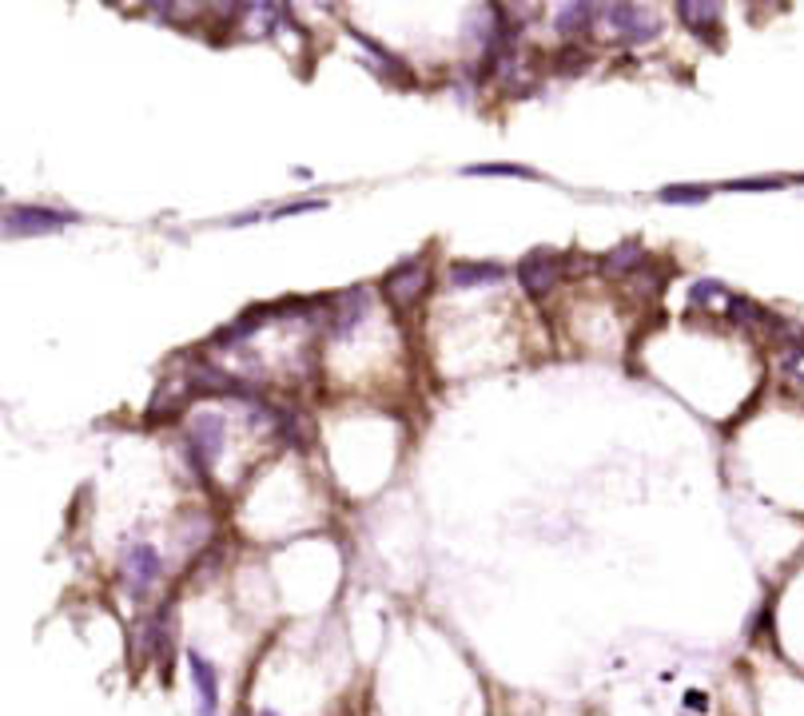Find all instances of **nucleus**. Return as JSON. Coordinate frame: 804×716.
I'll use <instances>...</instances> for the list:
<instances>
[{
  "mask_svg": "<svg viewBox=\"0 0 804 716\" xmlns=\"http://www.w3.org/2000/svg\"><path fill=\"white\" fill-rule=\"evenodd\" d=\"M223 454H228V410L211 403L188 410L184 434H179V458L199 489H211V494L220 489Z\"/></svg>",
  "mask_w": 804,
  "mask_h": 716,
  "instance_id": "1",
  "label": "nucleus"
},
{
  "mask_svg": "<svg viewBox=\"0 0 804 716\" xmlns=\"http://www.w3.org/2000/svg\"><path fill=\"white\" fill-rule=\"evenodd\" d=\"M167 582H172V573H167V558L156 541L144 538V533L124 538V546L115 553V585H120L128 602L140 605V609L159 605Z\"/></svg>",
  "mask_w": 804,
  "mask_h": 716,
  "instance_id": "2",
  "label": "nucleus"
},
{
  "mask_svg": "<svg viewBox=\"0 0 804 716\" xmlns=\"http://www.w3.org/2000/svg\"><path fill=\"white\" fill-rule=\"evenodd\" d=\"M434 283H439L434 255H430V251H410V255L395 260L383 275H378L375 295L395 319H410V315L422 311V302L434 295Z\"/></svg>",
  "mask_w": 804,
  "mask_h": 716,
  "instance_id": "3",
  "label": "nucleus"
},
{
  "mask_svg": "<svg viewBox=\"0 0 804 716\" xmlns=\"http://www.w3.org/2000/svg\"><path fill=\"white\" fill-rule=\"evenodd\" d=\"M585 267H594V260H585L582 251H558V247H530L522 260L514 263L510 275L514 283L526 291V299H550L562 291L565 283L577 279Z\"/></svg>",
  "mask_w": 804,
  "mask_h": 716,
  "instance_id": "4",
  "label": "nucleus"
},
{
  "mask_svg": "<svg viewBox=\"0 0 804 716\" xmlns=\"http://www.w3.org/2000/svg\"><path fill=\"white\" fill-rule=\"evenodd\" d=\"M606 32L617 48H646L665 32L658 9H649L641 0H609L597 4V36Z\"/></svg>",
  "mask_w": 804,
  "mask_h": 716,
  "instance_id": "5",
  "label": "nucleus"
},
{
  "mask_svg": "<svg viewBox=\"0 0 804 716\" xmlns=\"http://www.w3.org/2000/svg\"><path fill=\"white\" fill-rule=\"evenodd\" d=\"M80 219V211L56 208V203H9V208H0V231L12 239H41L76 228Z\"/></svg>",
  "mask_w": 804,
  "mask_h": 716,
  "instance_id": "6",
  "label": "nucleus"
},
{
  "mask_svg": "<svg viewBox=\"0 0 804 716\" xmlns=\"http://www.w3.org/2000/svg\"><path fill=\"white\" fill-rule=\"evenodd\" d=\"M346 32H351V41L359 44V64H363L366 73L378 76L387 88H410V84H415V68H410L398 53H390L387 44L375 41V36H366L363 29H346Z\"/></svg>",
  "mask_w": 804,
  "mask_h": 716,
  "instance_id": "7",
  "label": "nucleus"
},
{
  "mask_svg": "<svg viewBox=\"0 0 804 716\" xmlns=\"http://www.w3.org/2000/svg\"><path fill=\"white\" fill-rule=\"evenodd\" d=\"M510 279V267L498 260H450L442 267V287L450 295H466V291H486V287H498V283Z\"/></svg>",
  "mask_w": 804,
  "mask_h": 716,
  "instance_id": "8",
  "label": "nucleus"
},
{
  "mask_svg": "<svg viewBox=\"0 0 804 716\" xmlns=\"http://www.w3.org/2000/svg\"><path fill=\"white\" fill-rule=\"evenodd\" d=\"M191 403H196V395H191L188 378L172 366V371L164 374L156 383V390H152V398H147V422H176V418H184L191 410Z\"/></svg>",
  "mask_w": 804,
  "mask_h": 716,
  "instance_id": "9",
  "label": "nucleus"
},
{
  "mask_svg": "<svg viewBox=\"0 0 804 716\" xmlns=\"http://www.w3.org/2000/svg\"><path fill=\"white\" fill-rule=\"evenodd\" d=\"M649 260H653V251H649L641 239H621V243H614L609 251H602V255H597L594 271L606 283H629Z\"/></svg>",
  "mask_w": 804,
  "mask_h": 716,
  "instance_id": "10",
  "label": "nucleus"
},
{
  "mask_svg": "<svg viewBox=\"0 0 804 716\" xmlns=\"http://www.w3.org/2000/svg\"><path fill=\"white\" fill-rule=\"evenodd\" d=\"M184 664H188V681L196 689V713L220 716V664L208 653H199V649H188Z\"/></svg>",
  "mask_w": 804,
  "mask_h": 716,
  "instance_id": "11",
  "label": "nucleus"
},
{
  "mask_svg": "<svg viewBox=\"0 0 804 716\" xmlns=\"http://www.w3.org/2000/svg\"><path fill=\"white\" fill-rule=\"evenodd\" d=\"M554 32L562 44H590L597 36V4L594 0H570L554 12Z\"/></svg>",
  "mask_w": 804,
  "mask_h": 716,
  "instance_id": "12",
  "label": "nucleus"
},
{
  "mask_svg": "<svg viewBox=\"0 0 804 716\" xmlns=\"http://www.w3.org/2000/svg\"><path fill=\"white\" fill-rule=\"evenodd\" d=\"M673 16H678L693 36H701V41H717V36H722V21H725V4H717V0H678V4H673Z\"/></svg>",
  "mask_w": 804,
  "mask_h": 716,
  "instance_id": "13",
  "label": "nucleus"
},
{
  "mask_svg": "<svg viewBox=\"0 0 804 716\" xmlns=\"http://www.w3.org/2000/svg\"><path fill=\"white\" fill-rule=\"evenodd\" d=\"M717 187L713 184H665L658 191V203H669V208H697L705 199H713Z\"/></svg>",
  "mask_w": 804,
  "mask_h": 716,
  "instance_id": "14",
  "label": "nucleus"
},
{
  "mask_svg": "<svg viewBox=\"0 0 804 716\" xmlns=\"http://www.w3.org/2000/svg\"><path fill=\"white\" fill-rule=\"evenodd\" d=\"M733 299V291L722 279H697L690 287V307L693 311H725V302Z\"/></svg>",
  "mask_w": 804,
  "mask_h": 716,
  "instance_id": "15",
  "label": "nucleus"
},
{
  "mask_svg": "<svg viewBox=\"0 0 804 716\" xmlns=\"http://www.w3.org/2000/svg\"><path fill=\"white\" fill-rule=\"evenodd\" d=\"M462 176H478V179H538L542 184V172H533L526 164H466L462 167Z\"/></svg>",
  "mask_w": 804,
  "mask_h": 716,
  "instance_id": "16",
  "label": "nucleus"
},
{
  "mask_svg": "<svg viewBox=\"0 0 804 716\" xmlns=\"http://www.w3.org/2000/svg\"><path fill=\"white\" fill-rule=\"evenodd\" d=\"M784 374H789V378H796V383H804V351L784 354Z\"/></svg>",
  "mask_w": 804,
  "mask_h": 716,
  "instance_id": "17",
  "label": "nucleus"
},
{
  "mask_svg": "<svg viewBox=\"0 0 804 716\" xmlns=\"http://www.w3.org/2000/svg\"><path fill=\"white\" fill-rule=\"evenodd\" d=\"M685 701H690V708H705V696H701V693H690Z\"/></svg>",
  "mask_w": 804,
  "mask_h": 716,
  "instance_id": "18",
  "label": "nucleus"
},
{
  "mask_svg": "<svg viewBox=\"0 0 804 716\" xmlns=\"http://www.w3.org/2000/svg\"><path fill=\"white\" fill-rule=\"evenodd\" d=\"M255 716H279V713H275V708H260Z\"/></svg>",
  "mask_w": 804,
  "mask_h": 716,
  "instance_id": "19",
  "label": "nucleus"
},
{
  "mask_svg": "<svg viewBox=\"0 0 804 716\" xmlns=\"http://www.w3.org/2000/svg\"><path fill=\"white\" fill-rule=\"evenodd\" d=\"M231 716H247V713H231Z\"/></svg>",
  "mask_w": 804,
  "mask_h": 716,
  "instance_id": "20",
  "label": "nucleus"
},
{
  "mask_svg": "<svg viewBox=\"0 0 804 716\" xmlns=\"http://www.w3.org/2000/svg\"><path fill=\"white\" fill-rule=\"evenodd\" d=\"M0 196H4V187H0Z\"/></svg>",
  "mask_w": 804,
  "mask_h": 716,
  "instance_id": "21",
  "label": "nucleus"
}]
</instances>
